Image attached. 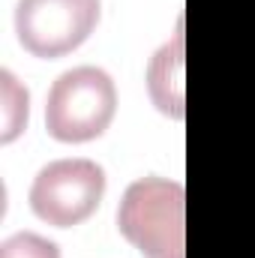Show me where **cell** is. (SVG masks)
Returning <instances> with one entry per match:
<instances>
[{
	"label": "cell",
	"instance_id": "4",
	"mask_svg": "<svg viewBox=\"0 0 255 258\" xmlns=\"http://www.w3.org/2000/svg\"><path fill=\"white\" fill-rule=\"evenodd\" d=\"M102 195H105L102 165L75 156L48 162L36 174L30 186V207L42 222L54 228H72L96 213Z\"/></svg>",
	"mask_w": 255,
	"mask_h": 258
},
{
	"label": "cell",
	"instance_id": "5",
	"mask_svg": "<svg viewBox=\"0 0 255 258\" xmlns=\"http://www.w3.org/2000/svg\"><path fill=\"white\" fill-rule=\"evenodd\" d=\"M150 96L156 108L174 120H183V33L162 45L150 63Z\"/></svg>",
	"mask_w": 255,
	"mask_h": 258
},
{
	"label": "cell",
	"instance_id": "2",
	"mask_svg": "<svg viewBox=\"0 0 255 258\" xmlns=\"http://www.w3.org/2000/svg\"><path fill=\"white\" fill-rule=\"evenodd\" d=\"M117 111V87L99 66H75L63 72L45 102V129L63 144H84L111 126Z\"/></svg>",
	"mask_w": 255,
	"mask_h": 258
},
{
	"label": "cell",
	"instance_id": "1",
	"mask_svg": "<svg viewBox=\"0 0 255 258\" xmlns=\"http://www.w3.org/2000/svg\"><path fill=\"white\" fill-rule=\"evenodd\" d=\"M186 192L171 177H141L129 183L117 228L144 258H186Z\"/></svg>",
	"mask_w": 255,
	"mask_h": 258
},
{
	"label": "cell",
	"instance_id": "3",
	"mask_svg": "<svg viewBox=\"0 0 255 258\" xmlns=\"http://www.w3.org/2000/svg\"><path fill=\"white\" fill-rule=\"evenodd\" d=\"M99 24V0H18L15 33L24 51L42 60L66 57Z\"/></svg>",
	"mask_w": 255,
	"mask_h": 258
},
{
	"label": "cell",
	"instance_id": "6",
	"mask_svg": "<svg viewBox=\"0 0 255 258\" xmlns=\"http://www.w3.org/2000/svg\"><path fill=\"white\" fill-rule=\"evenodd\" d=\"M24 126H27V90L18 87V81L9 69H3V132H0V141L3 144L15 141Z\"/></svg>",
	"mask_w": 255,
	"mask_h": 258
},
{
	"label": "cell",
	"instance_id": "7",
	"mask_svg": "<svg viewBox=\"0 0 255 258\" xmlns=\"http://www.w3.org/2000/svg\"><path fill=\"white\" fill-rule=\"evenodd\" d=\"M0 258H60V249L54 240L42 234L18 231L0 243Z\"/></svg>",
	"mask_w": 255,
	"mask_h": 258
}]
</instances>
